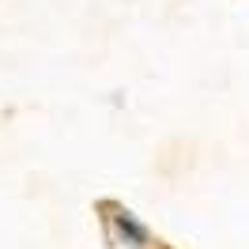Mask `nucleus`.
<instances>
[{
  "label": "nucleus",
  "instance_id": "nucleus-1",
  "mask_svg": "<svg viewBox=\"0 0 249 249\" xmlns=\"http://www.w3.org/2000/svg\"><path fill=\"white\" fill-rule=\"evenodd\" d=\"M117 227H121V234L132 242V246H143V242H147V231H143L132 215H117Z\"/></svg>",
  "mask_w": 249,
  "mask_h": 249
}]
</instances>
